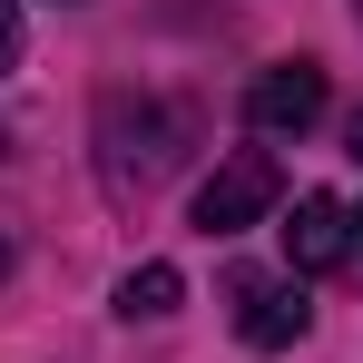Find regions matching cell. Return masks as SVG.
<instances>
[{
	"label": "cell",
	"instance_id": "6da1fadb",
	"mask_svg": "<svg viewBox=\"0 0 363 363\" xmlns=\"http://www.w3.org/2000/svg\"><path fill=\"white\" fill-rule=\"evenodd\" d=\"M177 167V118L157 108V99H108L99 108V177H108V196H147V186Z\"/></svg>",
	"mask_w": 363,
	"mask_h": 363
},
{
	"label": "cell",
	"instance_id": "7a4b0ae2",
	"mask_svg": "<svg viewBox=\"0 0 363 363\" xmlns=\"http://www.w3.org/2000/svg\"><path fill=\"white\" fill-rule=\"evenodd\" d=\"M275 196H285L275 157H265V147H236L216 177L196 186V226H206V236H245L255 216H275Z\"/></svg>",
	"mask_w": 363,
	"mask_h": 363
},
{
	"label": "cell",
	"instance_id": "3957f363",
	"mask_svg": "<svg viewBox=\"0 0 363 363\" xmlns=\"http://www.w3.org/2000/svg\"><path fill=\"white\" fill-rule=\"evenodd\" d=\"M324 99H334V89H324L314 60H275L245 89V128H255V138H304V128L324 118Z\"/></svg>",
	"mask_w": 363,
	"mask_h": 363
},
{
	"label": "cell",
	"instance_id": "277c9868",
	"mask_svg": "<svg viewBox=\"0 0 363 363\" xmlns=\"http://www.w3.org/2000/svg\"><path fill=\"white\" fill-rule=\"evenodd\" d=\"M226 295H236V334L255 344V354L304 344V295H295V285H275V275H236Z\"/></svg>",
	"mask_w": 363,
	"mask_h": 363
},
{
	"label": "cell",
	"instance_id": "5b68a950",
	"mask_svg": "<svg viewBox=\"0 0 363 363\" xmlns=\"http://www.w3.org/2000/svg\"><path fill=\"white\" fill-rule=\"evenodd\" d=\"M354 255V216L334 206V196H295V216H285V265L295 275H334Z\"/></svg>",
	"mask_w": 363,
	"mask_h": 363
},
{
	"label": "cell",
	"instance_id": "8992f818",
	"mask_svg": "<svg viewBox=\"0 0 363 363\" xmlns=\"http://www.w3.org/2000/svg\"><path fill=\"white\" fill-rule=\"evenodd\" d=\"M177 304H186L177 265H128V275H118V314H128V324H157V314H177Z\"/></svg>",
	"mask_w": 363,
	"mask_h": 363
},
{
	"label": "cell",
	"instance_id": "52a82bcc",
	"mask_svg": "<svg viewBox=\"0 0 363 363\" xmlns=\"http://www.w3.org/2000/svg\"><path fill=\"white\" fill-rule=\"evenodd\" d=\"M0 69H20V0H0Z\"/></svg>",
	"mask_w": 363,
	"mask_h": 363
},
{
	"label": "cell",
	"instance_id": "ba28073f",
	"mask_svg": "<svg viewBox=\"0 0 363 363\" xmlns=\"http://www.w3.org/2000/svg\"><path fill=\"white\" fill-rule=\"evenodd\" d=\"M344 157H363V108H354V118H344Z\"/></svg>",
	"mask_w": 363,
	"mask_h": 363
},
{
	"label": "cell",
	"instance_id": "9c48e42d",
	"mask_svg": "<svg viewBox=\"0 0 363 363\" xmlns=\"http://www.w3.org/2000/svg\"><path fill=\"white\" fill-rule=\"evenodd\" d=\"M0 275H10V245H0Z\"/></svg>",
	"mask_w": 363,
	"mask_h": 363
},
{
	"label": "cell",
	"instance_id": "30bf717a",
	"mask_svg": "<svg viewBox=\"0 0 363 363\" xmlns=\"http://www.w3.org/2000/svg\"><path fill=\"white\" fill-rule=\"evenodd\" d=\"M354 245H363V216H354Z\"/></svg>",
	"mask_w": 363,
	"mask_h": 363
},
{
	"label": "cell",
	"instance_id": "8fae6325",
	"mask_svg": "<svg viewBox=\"0 0 363 363\" xmlns=\"http://www.w3.org/2000/svg\"><path fill=\"white\" fill-rule=\"evenodd\" d=\"M354 10H363V0H354Z\"/></svg>",
	"mask_w": 363,
	"mask_h": 363
}]
</instances>
